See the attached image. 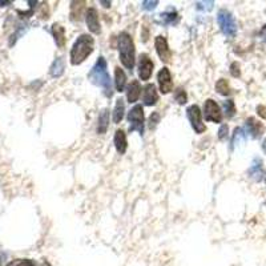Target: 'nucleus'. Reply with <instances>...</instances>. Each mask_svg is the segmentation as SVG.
<instances>
[{
    "label": "nucleus",
    "mask_w": 266,
    "mask_h": 266,
    "mask_svg": "<svg viewBox=\"0 0 266 266\" xmlns=\"http://www.w3.org/2000/svg\"><path fill=\"white\" fill-rule=\"evenodd\" d=\"M52 33H53V37H55L56 44L59 45L60 48H63L65 45V30H64V27L55 23L52 26Z\"/></svg>",
    "instance_id": "16"
},
{
    "label": "nucleus",
    "mask_w": 266,
    "mask_h": 266,
    "mask_svg": "<svg viewBox=\"0 0 266 266\" xmlns=\"http://www.w3.org/2000/svg\"><path fill=\"white\" fill-rule=\"evenodd\" d=\"M155 47L157 51V55L160 56V59L163 60L164 63H169L172 59V51L169 49L168 41L164 36H157L155 40Z\"/></svg>",
    "instance_id": "9"
},
{
    "label": "nucleus",
    "mask_w": 266,
    "mask_h": 266,
    "mask_svg": "<svg viewBox=\"0 0 266 266\" xmlns=\"http://www.w3.org/2000/svg\"><path fill=\"white\" fill-rule=\"evenodd\" d=\"M85 20H87V26L89 31L93 33H100V23H99V12L96 8H88L87 14H85Z\"/></svg>",
    "instance_id": "11"
},
{
    "label": "nucleus",
    "mask_w": 266,
    "mask_h": 266,
    "mask_svg": "<svg viewBox=\"0 0 266 266\" xmlns=\"http://www.w3.org/2000/svg\"><path fill=\"white\" fill-rule=\"evenodd\" d=\"M213 4L215 2H197L196 8L198 11H211L213 8Z\"/></svg>",
    "instance_id": "28"
},
{
    "label": "nucleus",
    "mask_w": 266,
    "mask_h": 266,
    "mask_svg": "<svg viewBox=\"0 0 266 266\" xmlns=\"http://www.w3.org/2000/svg\"><path fill=\"white\" fill-rule=\"evenodd\" d=\"M101 4H104V7H109L111 6V2H100Z\"/></svg>",
    "instance_id": "35"
},
{
    "label": "nucleus",
    "mask_w": 266,
    "mask_h": 266,
    "mask_svg": "<svg viewBox=\"0 0 266 266\" xmlns=\"http://www.w3.org/2000/svg\"><path fill=\"white\" fill-rule=\"evenodd\" d=\"M7 266H36L35 261L32 259H14L11 262H8Z\"/></svg>",
    "instance_id": "26"
},
{
    "label": "nucleus",
    "mask_w": 266,
    "mask_h": 266,
    "mask_svg": "<svg viewBox=\"0 0 266 266\" xmlns=\"http://www.w3.org/2000/svg\"><path fill=\"white\" fill-rule=\"evenodd\" d=\"M88 79L95 85H99L100 88L103 89L104 95L107 97H112L113 91H112V83L109 74L107 70V61L103 56H100L96 64L92 66V70L88 74Z\"/></svg>",
    "instance_id": "1"
},
{
    "label": "nucleus",
    "mask_w": 266,
    "mask_h": 266,
    "mask_svg": "<svg viewBox=\"0 0 266 266\" xmlns=\"http://www.w3.org/2000/svg\"><path fill=\"white\" fill-rule=\"evenodd\" d=\"M245 126H246V132H248L253 139H258L263 132L262 122L257 121L254 117H249L248 120L245 121Z\"/></svg>",
    "instance_id": "12"
},
{
    "label": "nucleus",
    "mask_w": 266,
    "mask_h": 266,
    "mask_svg": "<svg viewBox=\"0 0 266 266\" xmlns=\"http://www.w3.org/2000/svg\"><path fill=\"white\" fill-rule=\"evenodd\" d=\"M108 125H109V111L108 109H103L99 116V124H97V133L103 135L107 132Z\"/></svg>",
    "instance_id": "19"
},
{
    "label": "nucleus",
    "mask_w": 266,
    "mask_h": 266,
    "mask_svg": "<svg viewBox=\"0 0 266 266\" xmlns=\"http://www.w3.org/2000/svg\"><path fill=\"white\" fill-rule=\"evenodd\" d=\"M124 112H125L124 100L117 99L116 100L115 109H113V122H115V124H118V122L121 121L122 117H124Z\"/></svg>",
    "instance_id": "20"
},
{
    "label": "nucleus",
    "mask_w": 266,
    "mask_h": 266,
    "mask_svg": "<svg viewBox=\"0 0 266 266\" xmlns=\"http://www.w3.org/2000/svg\"><path fill=\"white\" fill-rule=\"evenodd\" d=\"M118 53L124 66L132 71L136 60V52H135V43L132 36L128 32H121L118 35Z\"/></svg>",
    "instance_id": "3"
},
{
    "label": "nucleus",
    "mask_w": 266,
    "mask_h": 266,
    "mask_svg": "<svg viewBox=\"0 0 266 266\" xmlns=\"http://www.w3.org/2000/svg\"><path fill=\"white\" fill-rule=\"evenodd\" d=\"M115 147L117 149V152L120 155H124L126 151V147H128V143H126V136L124 130H116L115 135Z\"/></svg>",
    "instance_id": "17"
},
{
    "label": "nucleus",
    "mask_w": 266,
    "mask_h": 266,
    "mask_svg": "<svg viewBox=\"0 0 266 266\" xmlns=\"http://www.w3.org/2000/svg\"><path fill=\"white\" fill-rule=\"evenodd\" d=\"M128 121H129V132L137 130L140 135L144 133V109L141 105H135L130 109Z\"/></svg>",
    "instance_id": "5"
},
{
    "label": "nucleus",
    "mask_w": 266,
    "mask_h": 266,
    "mask_svg": "<svg viewBox=\"0 0 266 266\" xmlns=\"http://www.w3.org/2000/svg\"><path fill=\"white\" fill-rule=\"evenodd\" d=\"M216 89H217V92L220 95H224V96H228L230 93V87L225 79H220L218 80L217 84H216Z\"/></svg>",
    "instance_id": "24"
},
{
    "label": "nucleus",
    "mask_w": 266,
    "mask_h": 266,
    "mask_svg": "<svg viewBox=\"0 0 266 266\" xmlns=\"http://www.w3.org/2000/svg\"><path fill=\"white\" fill-rule=\"evenodd\" d=\"M51 76L52 78H60L64 74V60L63 57H57V59L52 63L51 65Z\"/></svg>",
    "instance_id": "22"
},
{
    "label": "nucleus",
    "mask_w": 266,
    "mask_h": 266,
    "mask_svg": "<svg viewBox=\"0 0 266 266\" xmlns=\"http://www.w3.org/2000/svg\"><path fill=\"white\" fill-rule=\"evenodd\" d=\"M261 36H262L263 40L266 41V24H265V27L262 28V31H261Z\"/></svg>",
    "instance_id": "34"
},
{
    "label": "nucleus",
    "mask_w": 266,
    "mask_h": 266,
    "mask_svg": "<svg viewBox=\"0 0 266 266\" xmlns=\"http://www.w3.org/2000/svg\"><path fill=\"white\" fill-rule=\"evenodd\" d=\"M262 149H263V152H265V153H266V139H265V140H263V143H262Z\"/></svg>",
    "instance_id": "36"
},
{
    "label": "nucleus",
    "mask_w": 266,
    "mask_h": 266,
    "mask_svg": "<svg viewBox=\"0 0 266 266\" xmlns=\"http://www.w3.org/2000/svg\"><path fill=\"white\" fill-rule=\"evenodd\" d=\"M143 6L141 7L144 8V10H147V11H152V10H155L156 7H157V2H143Z\"/></svg>",
    "instance_id": "30"
},
{
    "label": "nucleus",
    "mask_w": 266,
    "mask_h": 266,
    "mask_svg": "<svg viewBox=\"0 0 266 266\" xmlns=\"http://www.w3.org/2000/svg\"><path fill=\"white\" fill-rule=\"evenodd\" d=\"M153 61L151 60L148 55H143L140 56V61H139V75H140L141 80H149L152 76V72H153Z\"/></svg>",
    "instance_id": "8"
},
{
    "label": "nucleus",
    "mask_w": 266,
    "mask_h": 266,
    "mask_svg": "<svg viewBox=\"0 0 266 266\" xmlns=\"http://www.w3.org/2000/svg\"><path fill=\"white\" fill-rule=\"evenodd\" d=\"M228 136V125H221V128H220V130H218V139L220 140H224L225 137Z\"/></svg>",
    "instance_id": "32"
},
{
    "label": "nucleus",
    "mask_w": 266,
    "mask_h": 266,
    "mask_svg": "<svg viewBox=\"0 0 266 266\" xmlns=\"http://www.w3.org/2000/svg\"><path fill=\"white\" fill-rule=\"evenodd\" d=\"M224 109H225L226 117H233L236 113V105L233 100H225L224 101Z\"/></svg>",
    "instance_id": "25"
},
{
    "label": "nucleus",
    "mask_w": 266,
    "mask_h": 266,
    "mask_svg": "<svg viewBox=\"0 0 266 266\" xmlns=\"http://www.w3.org/2000/svg\"><path fill=\"white\" fill-rule=\"evenodd\" d=\"M249 174L251 178H254L255 181H261L263 176V169H262V161L259 159H255L251 164L250 169H249Z\"/></svg>",
    "instance_id": "18"
},
{
    "label": "nucleus",
    "mask_w": 266,
    "mask_h": 266,
    "mask_svg": "<svg viewBox=\"0 0 266 266\" xmlns=\"http://www.w3.org/2000/svg\"><path fill=\"white\" fill-rule=\"evenodd\" d=\"M188 118L190 124H192V128L196 130L197 133H204L205 132V124L203 122V118H201V111H200L198 105H190L188 108Z\"/></svg>",
    "instance_id": "7"
},
{
    "label": "nucleus",
    "mask_w": 266,
    "mask_h": 266,
    "mask_svg": "<svg viewBox=\"0 0 266 266\" xmlns=\"http://www.w3.org/2000/svg\"><path fill=\"white\" fill-rule=\"evenodd\" d=\"M174 100L177 101L178 104H181L184 105L186 103V100H188V96H186V92H185L182 88H178L176 92H174Z\"/></svg>",
    "instance_id": "27"
},
{
    "label": "nucleus",
    "mask_w": 266,
    "mask_h": 266,
    "mask_svg": "<svg viewBox=\"0 0 266 266\" xmlns=\"http://www.w3.org/2000/svg\"><path fill=\"white\" fill-rule=\"evenodd\" d=\"M257 112H258V115L261 116V117L266 118V108L263 107V105H259V107L257 108Z\"/></svg>",
    "instance_id": "33"
},
{
    "label": "nucleus",
    "mask_w": 266,
    "mask_h": 266,
    "mask_svg": "<svg viewBox=\"0 0 266 266\" xmlns=\"http://www.w3.org/2000/svg\"><path fill=\"white\" fill-rule=\"evenodd\" d=\"M160 121V113L159 112H153L151 115V118H149V126H151V129H153L156 125H157V122Z\"/></svg>",
    "instance_id": "29"
},
{
    "label": "nucleus",
    "mask_w": 266,
    "mask_h": 266,
    "mask_svg": "<svg viewBox=\"0 0 266 266\" xmlns=\"http://www.w3.org/2000/svg\"><path fill=\"white\" fill-rule=\"evenodd\" d=\"M245 139H246V133L244 132V129H242V128H236V129H234V133H233V140H232L233 147H236V145L244 143Z\"/></svg>",
    "instance_id": "23"
},
{
    "label": "nucleus",
    "mask_w": 266,
    "mask_h": 266,
    "mask_svg": "<svg viewBox=\"0 0 266 266\" xmlns=\"http://www.w3.org/2000/svg\"><path fill=\"white\" fill-rule=\"evenodd\" d=\"M115 84H116V89H117L118 92H122L124 91V88H125V84H126V75L125 72L120 68V66H117L115 71Z\"/></svg>",
    "instance_id": "21"
},
{
    "label": "nucleus",
    "mask_w": 266,
    "mask_h": 266,
    "mask_svg": "<svg viewBox=\"0 0 266 266\" xmlns=\"http://www.w3.org/2000/svg\"><path fill=\"white\" fill-rule=\"evenodd\" d=\"M141 93V85L137 80H133L130 82V84L128 85V89H126V99L129 103H135L139 100Z\"/></svg>",
    "instance_id": "14"
},
{
    "label": "nucleus",
    "mask_w": 266,
    "mask_h": 266,
    "mask_svg": "<svg viewBox=\"0 0 266 266\" xmlns=\"http://www.w3.org/2000/svg\"><path fill=\"white\" fill-rule=\"evenodd\" d=\"M93 45H95V40L91 35L88 33L80 35L71 49V63L74 65L82 64L93 52Z\"/></svg>",
    "instance_id": "2"
},
{
    "label": "nucleus",
    "mask_w": 266,
    "mask_h": 266,
    "mask_svg": "<svg viewBox=\"0 0 266 266\" xmlns=\"http://www.w3.org/2000/svg\"><path fill=\"white\" fill-rule=\"evenodd\" d=\"M217 22L220 30L228 37H234L237 33V23L234 16L226 10H220L217 15Z\"/></svg>",
    "instance_id": "4"
},
{
    "label": "nucleus",
    "mask_w": 266,
    "mask_h": 266,
    "mask_svg": "<svg viewBox=\"0 0 266 266\" xmlns=\"http://www.w3.org/2000/svg\"><path fill=\"white\" fill-rule=\"evenodd\" d=\"M204 113H205V118H207L208 121H222V112L215 100L208 99L207 101H205V104H204Z\"/></svg>",
    "instance_id": "6"
},
{
    "label": "nucleus",
    "mask_w": 266,
    "mask_h": 266,
    "mask_svg": "<svg viewBox=\"0 0 266 266\" xmlns=\"http://www.w3.org/2000/svg\"><path fill=\"white\" fill-rule=\"evenodd\" d=\"M178 14L174 10H169V11L164 12V14H160L159 15V22L163 24V26H173V24H177L178 23Z\"/></svg>",
    "instance_id": "15"
},
{
    "label": "nucleus",
    "mask_w": 266,
    "mask_h": 266,
    "mask_svg": "<svg viewBox=\"0 0 266 266\" xmlns=\"http://www.w3.org/2000/svg\"><path fill=\"white\" fill-rule=\"evenodd\" d=\"M230 74H232V76H234V78H238L241 75L240 72V65H238V63H233L232 66H230Z\"/></svg>",
    "instance_id": "31"
},
{
    "label": "nucleus",
    "mask_w": 266,
    "mask_h": 266,
    "mask_svg": "<svg viewBox=\"0 0 266 266\" xmlns=\"http://www.w3.org/2000/svg\"><path fill=\"white\" fill-rule=\"evenodd\" d=\"M144 104L145 105H155L159 100V95L156 91V87L153 84H147L144 88Z\"/></svg>",
    "instance_id": "13"
},
{
    "label": "nucleus",
    "mask_w": 266,
    "mask_h": 266,
    "mask_svg": "<svg viewBox=\"0 0 266 266\" xmlns=\"http://www.w3.org/2000/svg\"><path fill=\"white\" fill-rule=\"evenodd\" d=\"M157 80H159L160 85V91L166 95L169 93L173 88V82H172V75H170V71L168 68H163V70L159 72V76H157Z\"/></svg>",
    "instance_id": "10"
},
{
    "label": "nucleus",
    "mask_w": 266,
    "mask_h": 266,
    "mask_svg": "<svg viewBox=\"0 0 266 266\" xmlns=\"http://www.w3.org/2000/svg\"><path fill=\"white\" fill-rule=\"evenodd\" d=\"M0 266H2V259H0Z\"/></svg>",
    "instance_id": "37"
}]
</instances>
